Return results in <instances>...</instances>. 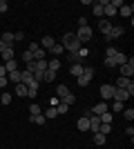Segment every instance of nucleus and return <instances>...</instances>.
<instances>
[{
    "label": "nucleus",
    "instance_id": "9b49d317",
    "mask_svg": "<svg viewBox=\"0 0 134 149\" xmlns=\"http://www.w3.org/2000/svg\"><path fill=\"white\" fill-rule=\"evenodd\" d=\"M119 13H121L123 18H132V13H134V7H132V5H123L121 9H119Z\"/></svg>",
    "mask_w": 134,
    "mask_h": 149
},
{
    "label": "nucleus",
    "instance_id": "4be33fe9",
    "mask_svg": "<svg viewBox=\"0 0 134 149\" xmlns=\"http://www.w3.org/2000/svg\"><path fill=\"white\" fill-rule=\"evenodd\" d=\"M69 93V87L67 85H58V89H56V96H58V100L63 98V96H67Z\"/></svg>",
    "mask_w": 134,
    "mask_h": 149
},
{
    "label": "nucleus",
    "instance_id": "72a5a7b5",
    "mask_svg": "<svg viewBox=\"0 0 134 149\" xmlns=\"http://www.w3.org/2000/svg\"><path fill=\"white\" fill-rule=\"evenodd\" d=\"M109 131H112V125H101V127H98V134H105V136H107Z\"/></svg>",
    "mask_w": 134,
    "mask_h": 149
},
{
    "label": "nucleus",
    "instance_id": "a878e982",
    "mask_svg": "<svg viewBox=\"0 0 134 149\" xmlns=\"http://www.w3.org/2000/svg\"><path fill=\"white\" fill-rule=\"evenodd\" d=\"M16 96H20V98H27V87L20 82V85H16Z\"/></svg>",
    "mask_w": 134,
    "mask_h": 149
},
{
    "label": "nucleus",
    "instance_id": "cd10ccee",
    "mask_svg": "<svg viewBox=\"0 0 134 149\" xmlns=\"http://www.w3.org/2000/svg\"><path fill=\"white\" fill-rule=\"evenodd\" d=\"M47 69H49V71H58V69H60V60H49L47 62Z\"/></svg>",
    "mask_w": 134,
    "mask_h": 149
},
{
    "label": "nucleus",
    "instance_id": "f704fd0d",
    "mask_svg": "<svg viewBox=\"0 0 134 149\" xmlns=\"http://www.w3.org/2000/svg\"><path fill=\"white\" fill-rule=\"evenodd\" d=\"M67 109H69V107L65 105V102H58V105H56V111L58 113H67Z\"/></svg>",
    "mask_w": 134,
    "mask_h": 149
},
{
    "label": "nucleus",
    "instance_id": "2eb2a0df",
    "mask_svg": "<svg viewBox=\"0 0 134 149\" xmlns=\"http://www.w3.org/2000/svg\"><path fill=\"white\" fill-rule=\"evenodd\" d=\"M40 45H43V49L47 51V49H51V47L56 45V40H54V38H51V36H45L43 40H40Z\"/></svg>",
    "mask_w": 134,
    "mask_h": 149
},
{
    "label": "nucleus",
    "instance_id": "a19ab883",
    "mask_svg": "<svg viewBox=\"0 0 134 149\" xmlns=\"http://www.w3.org/2000/svg\"><path fill=\"white\" fill-rule=\"evenodd\" d=\"M22 60H25V62H32V60H34L32 51H25V54H22Z\"/></svg>",
    "mask_w": 134,
    "mask_h": 149
},
{
    "label": "nucleus",
    "instance_id": "c03bdc74",
    "mask_svg": "<svg viewBox=\"0 0 134 149\" xmlns=\"http://www.w3.org/2000/svg\"><path fill=\"white\" fill-rule=\"evenodd\" d=\"M0 78H7V69H5V65H0Z\"/></svg>",
    "mask_w": 134,
    "mask_h": 149
},
{
    "label": "nucleus",
    "instance_id": "ea45409f",
    "mask_svg": "<svg viewBox=\"0 0 134 149\" xmlns=\"http://www.w3.org/2000/svg\"><path fill=\"white\" fill-rule=\"evenodd\" d=\"M112 109H114V111H123V102L114 100V105H112Z\"/></svg>",
    "mask_w": 134,
    "mask_h": 149
},
{
    "label": "nucleus",
    "instance_id": "7c9ffc66",
    "mask_svg": "<svg viewBox=\"0 0 134 149\" xmlns=\"http://www.w3.org/2000/svg\"><path fill=\"white\" fill-rule=\"evenodd\" d=\"M43 116H45V118H56V116H58V111H56V107H49V109H47V111H45Z\"/></svg>",
    "mask_w": 134,
    "mask_h": 149
},
{
    "label": "nucleus",
    "instance_id": "c85d7f7f",
    "mask_svg": "<svg viewBox=\"0 0 134 149\" xmlns=\"http://www.w3.org/2000/svg\"><path fill=\"white\" fill-rule=\"evenodd\" d=\"M29 120H32L34 125H45V120H47V118H45L43 113H38V116H32V118H29Z\"/></svg>",
    "mask_w": 134,
    "mask_h": 149
},
{
    "label": "nucleus",
    "instance_id": "aec40b11",
    "mask_svg": "<svg viewBox=\"0 0 134 149\" xmlns=\"http://www.w3.org/2000/svg\"><path fill=\"white\" fill-rule=\"evenodd\" d=\"M78 129H81V131H87L89 129V116H83V118L78 120Z\"/></svg>",
    "mask_w": 134,
    "mask_h": 149
},
{
    "label": "nucleus",
    "instance_id": "ddd939ff",
    "mask_svg": "<svg viewBox=\"0 0 134 149\" xmlns=\"http://www.w3.org/2000/svg\"><path fill=\"white\" fill-rule=\"evenodd\" d=\"M98 127H101V120H98V116H89V131H98Z\"/></svg>",
    "mask_w": 134,
    "mask_h": 149
},
{
    "label": "nucleus",
    "instance_id": "423d86ee",
    "mask_svg": "<svg viewBox=\"0 0 134 149\" xmlns=\"http://www.w3.org/2000/svg\"><path fill=\"white\" fill-rule=\"evenodd\" d=\"M132 74H134V60L128 58V62L121 65V76H123V78H132Z\"/></svg>",
    "mask_w": 134,
    "mask_h": 149
},
{
    "label": "nucleus",
    "instance_id": "49530a36",
    "mask_svg": "<svg viewBox=\"0 0 134 149\" xmlns=\"http://www.w3.org/2000/svg\"><path fill=\"white\" fill-rule=\"evenodd\" d=\"M2 51H5V42H2V40H0V54H2Z\"/></svg>",
    "mask_w": 134,
    "mask_h": 149
},
{
    "label": "nucleus",
    "instance_id": "f3484780",
    "mask_svg": "<svg viewBox=\"0 0 134 149\" xmlns=\"http://www.w3.org/2000/svg\"><path fill=\"white\" fill-rule=\"evenodd\" d=\"M13 56H16V51H13V47H5V51H2V60H13Z\"/></svg>",
    "mask_w": 134,
    "mask_h": 149
},
{
    "label": "nucleus",
    "instance_id": "6ab92c4d",
    "mask_svg": "<svg viewBox=\"0 0 134 149\" xmlns=\"http://www.w3.org/2000/svg\"><path fill=\"white\" fill-rule=\"evenodd\" d=\"M9 102H11V93L7 91H0V105H9Z\"/></svg>",
    "mask_w": 134,
    "mask_h": 149
},
{
    "label": "nucleus",
    "instance_id": "dca6fc26",
    "mask_svg": "<svg viewBox=\"0 0 134 149\" xmlns=\"http://www.w3.org/2000/svg\"><path fill=\"white\" fill-rule=\"evenodd\" d=\"M2 42H5V47H13V33H9V31H5L2 33V38H0Z\"/></svg>",
    "mask_w": 134,
    "mask_h": 149
},
{
    "label": "nucleus",
    "instance_id": "39448f33",
    "mask_svg": "<svg viewBox=\"0 0 134 149\" xmlns=\"http://www.w3.org/2000/svg\"><path fill=\"white\" fill-rule=\"evenodd\" d=\"M76 38L81 40V42H89V40H92V29H89V25L87 27H78Z\"/></svg>",
    "mask_w": 134,
    "mask_h": 149
},
{
    "label": "nucleus",
    "instance_id": "20e7f679",
    "mask_svg": "<svg viewBox=\"0 0 134 149\" xmlns=\"http://www.w3.org/2000/svg\"><path fill=\"white\" fill-rule=\"evenodd\" d=\"M92 76H94V69H92V67H85V69H83V76H78L76 82L81 85V87H87L89 80H92Z\"/></svg>",
    "mask_w": 134,
    "mask_h": 149
},
{
    "label": "nucleus",
    "instance_id": "f03ea898",
    "mask_svg": "<svg viewBox=\"0 0 134 149\" xmlns=\"http://www.w3.org/2000/svg\"><path fill=\"white\" fill-rule=\"evenodd\" d=\"M125 62H128V56L119 51L116 56H112V58H107V60H105V67H107V69H112V67H121V65H125Z\"/></svg>",
    "mask_w": 134,
    "mask_h": 149
},
{
    "label": "nucleus",
    "instance_id": "f257e3e1",
    "mask_svg": "<svg viewBox=\"0 0 134 149\" xmlns=\"http://www.w3.org/2000/svg\"><path fill=\"white\" fill-rule=\"evenodd\" d=\"M83 47V42L76 38V33H72V31H67L63 36V49L67 51V54H78V49Z\"/></svg>",
    "mask_w": 134,
    "mask_h": 149
},
{
    "label": "nucleus",
    "instance_id": "c9c22d12",
    "mask_svg": "<svg viewBox=\"0 0 134 149\" xmlns=\"http://www.w3.org/2000/svg\"><path fill=\"white\" fill-rule=\"evenodd\" d=\"M123 116H125V120H132L134 118V109L130 107V109H123Z\"/></svg>",
    "mask_w": 134,
    "mask_h": 149
},
{
    "label": "nucleus",
    "instance_id": "7ed1b4c3",
    "mask_svg": "<svg viewBox=\"0 0 134 149\" xmlns=\"http://www.w3.org/2000/svg\"><path fill=\"white\" fill-rule=\"evenodd\" d=\"M27 51H32L34 60H45V54H47L38 42H29V49H27Z\"/></svg>",
    "mask_w": 134,
    "mask_h": 149
},
{
    "label": "nucleus",
    "instance_id": "bb28decb",
    "mask_svg": "<svg viewBox=\"0 0 134 149\" xmlns=\"http://www.w3.org/2000/svg\"><path fill=\"white\" fill-rule=\"evenodd\" d=\"M54 78H56V71H49V69H47V71L43 74V80L45 82H54Z\"/></svg>",
    "mask_w": 134,
    "mask_h": 149
},
{
    "label": "nucleus",
    "instance_id": "b1692460",
    "mask_svg": "<svg viewBox=\"0 0 134 149\" xmlns=\"http://www.w3.org/2000/svg\"><path fill=\"white\" fill-rule=\"evenodd\" d=\"M98 120H101V125H112V113H109V111L101 113V116H98Z\"/></svg>",
    "mask_w": 134,
    "mask_h": 149
},
{
    "label": "nucleus",
    "instance_id": "1a4fd4ad",
    "mask_svg": "<svg viewBox=\"0 0 134 149\" xmlns=\"http://www.w3.org/2000/svg\"><path fill=\"white\" fill-rule=\"evenodd\" d=\"M123 33H125V29H123L121 25H112V29H109V33H107V36L112 38V40H114V38H121Z\"/></svg>",
    "mask_w": 134,
    "mask_h": 149
},
{
    "label": "nucleus",
    "instance_id": "412c9836",
    "mask_svg": "<svg viewBox=\"0 0 134 149\" xmlns=\"http://www.w3.org/2000/svg\"><path fill=\"white\" fill-rule=\"evenodd\" d=\"M5 69H7V74L18 71V62H16V60H7V62H5Z\"/></svg>",
    "mask_w": 134,
    "mask_h": 149
},
{
    "label": "nucleus",
    "instance_id": "37998d69",
    "mask_svg": "<svg viewBox=\"0 0 134 149\" xmlns=\"http://www.w3.org/2000/svg\"><path fill=\"white\" fill-rule=\"evenodd\" d=\"M7 9H9V5H7V2H5V0H0V11H2V13H5V11H7Z\"/></svg>",
    "mask_w": 134,
    "mask_h": 149
},
{
    "label": "nucleus",
    "instance_id": "58836bf2",
    "mask_svg": "<svg viewBox=\"0 0 134 149\" xmlns=\"http://www.w3.org/2000/svg\"><path fill=\"white\" fill-rule=\"evenodd\" d=\"M109 5L114 7V9H119V7H123L125 2H123V0H109Z\"/></svg>",
    "mask_w": 134,
    "mask_h": 149
},
{
    "label": "nucleus",
    "instance_id": "c756f323",
    "mask_svg": "<svg viewBox=\"0 0 134 149\" xmlns=\"http://www.w3.org/2000/svg\"><path fill=\"white\" fill-rule=\"evenodd\" d=\"M94 145H105V134H94Z\"/></svg>",
    "mask_w": 134,
    "mask_h": 149
},
{
    "label": "nucleus",
    "instance_id": "f8f14e48",
    "mask_svg": "<svg viewBox=\"0 0 134 149\" xmlns=\"http://www.w3.org/2000/svg\"><path fill=\"white\" fill-rule=\"evenodd\" d=\"M116 13H119V9H114V7L109 5V0H107V5L103 7V16H109V18H114Z\"/></svg>",
    "mask_w": 134,
    "mask_h": 149
},
{
    "label": "nucleus",
    "instance_id": "e433bc0d",
    "mask_svg": "<svg viewBox=\"0 0 134 149\" xmlns=\"http://www.w3.org/2000/svg\"><path fill=\"white\" fill-rule=\"evenodd\" d=\"M36 65H38L40 71H47V60H36Z\"/></svg>",
    "mask_w": 134,
    "mask_h": 149
},
{
    "label": "nucleus",
    "instance_id": "a18cd8bd",
    "mask_svg": "<svg viewBox=\"0 0 134 149\" xmlns=\"http://www.w3.org/2000/svg\"><path fill=\"white\" fill-rule=\"evenodd\" d=\"M7 82H9L7 78H0V89H5V87H7Z\"/></svg>",
    "mask_w": 134,
    "mask_h": 149
},
{
    "label": "nucleus",
    "instance_id": "0eeeda50",
    "mask_svg": "<svg viewBox=\"0 0 134 149\" xmlns=\"http://www.w3.org/2000/svg\"><path fill=\"white\" fill-rule=\"evenodd\" d=\"M98 91H101V98L103 100H109L112 96H114V87H112V85H101Z\"/></svg>",
    "mask_w": 134,
    "mask_h": 149
},
{
    "label": "nucleus",
    "instance_id": "393cba45",
    "mask_svg": "<svg viewBox=\"0 0 134 149\" xmlns=\"http://www.w3.org/2000/svg\"><path fill=\"white\" fill-rule=\"evenodd\" d=\"M60 102H65L67 107H72L74 102H76V96H72V93H67V96H63V98H60Z\"/></svg>",
    "mask_w": 134,
    "mask_h": 149
},
{
    "label": "nucleus",
    "instance_id": "473e14b6",
    "mask_svg": "<svg viewBox=\"0 0 134 149\" xmlns=\"http://www.w3.org/2000/svg\"><path fill=\"white\" fill-rule=\"evenodd\" d=\"M49 51H51V54H56V56H60V54H63L65 49H63V45H54V47H51Z\"/></svg>",
    "mask_w": 134,
    "mask_h": 149
},
{
    "label": "nucleus",
    "instance_id": "79ce46f5",
    "mask_svg": "<svg viewBox=\"0 0 134 149\" xmlns=\"http://www.w3.org/2000/svg\"><path fill=\"white\" fill-rule=\"evenodd\" d=\"M116 54H119V51L114 49V47H107V58H112V56H116Z\"/></svg>",
    "mask_w": 134,
    "mask_h": 149
},
{
    "label": "nucleus",
    "instance_id": "4c0bfd02",
    "mask_svg": "<svg viewBox=\"0 0 134 149\" xmlns=\"http://www.w3.org/2000/svg\"><path fill=\"white\" fill-rule=\"evenodd\" d=\"M22 38H25V33H22V31H16V33H13V42H20Z\"/></svg>",
    "mask_w": 134,
    "mask_h": 149
},
{
    "label": "nucleus",
    "instance_id": "9d476101",
    "mask_svg": "<svg viewBox=\"0 0 134 149\" xmlns=\"http://www.w3.org/2000/svg\"><path fill=\"white\" fill-rule=\"evenodd\" d=\"M105 111H109L107 109V102H105V100H103V102H98V105H94V116H101V113H105Z\"/></svg>",
    "mask_w": 134,
    "mask_h": 149
},
{
    "label": "nucleus",
    "instance_id": "a211bd4d",
    "mask_svg": "<svg viewBox=\"0 0 134 149\" xmlns=\"http://www.w3.org/2000/svg\"><path fill=\"white\" fill-rule=\"evenodd\" d=\"M7 80H11V82H16V85H20L22 76H20V71H11V74H7Z\"/></svg>",
    "mask_w": 134,
    "mask_h": 149
},
{
    "label": "nucleus",
    "instance_id": "5701e85b",
    "mask_svg": "<svg viewBox=\"0 0 134 149\" xmlns=\"http://www.w3.org/2000/svg\"><path fill=\"white\" fill-rule=\"evenodd\" d=\"M98 29H101L103 33H109V29H112V22H109V20H101V22H98Z\"/></svg>",
    "mask_w": 134,
    "mask_h": 149
},
{
    "label": "nucleus",
    "instance_id": "4468645a",
    "mask_svg": "<svg viewBox=\"0 0 134 149\" xmlns=\"http://www.w3.org/2000/svg\"><path fill=\"white\" fill-rule=\"evenodd\" d=\"M83 65H81V62H74V65H72V67H69V71H72V76H76V78H78V76H83Z\"/></svg>",
    "mask_w": 134,
    "mask_h": 149
},
{
    "label": "nucleus",
    "instance_id": "6e6552de",
    "mask_svg": "<svg viewBox=\"0 0 134 149\" xmlns=\"http://www.w3.org/2000/svg\"><path fill=\"white\" fill-rule=\"evenodd\" d=\"M112 98L119 100V102H125V100L130 98V93L125 91V89H116V87H114V96H112Z\"/></svg>",
    "mask_w": 134,
    "mask_h": 149
},
{
    "label": "nucleus",
    "instance_id": "2f4dec72",
    "mask_svg": "<svg viewBox=\"0 0 134 149\" xmlns=\"http://www.w3.org/2000/svg\"><path fill=\"white\" fill-rule=\"evenodd\" d=\"M29 111H32V116H38V113H43V111H40V107L36 105V102H32V105H29Z\"/></svg>",
    "mask_w": 134,
    "mask_h": 149
}]
</instances>
